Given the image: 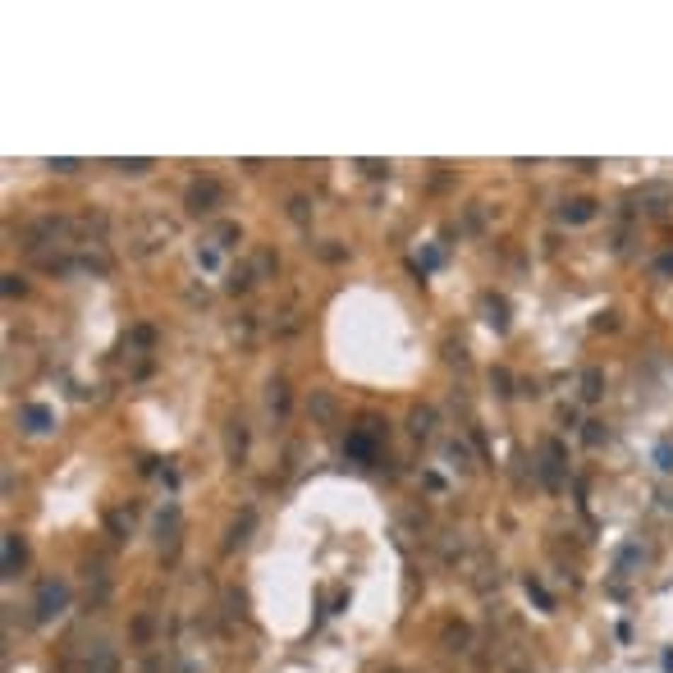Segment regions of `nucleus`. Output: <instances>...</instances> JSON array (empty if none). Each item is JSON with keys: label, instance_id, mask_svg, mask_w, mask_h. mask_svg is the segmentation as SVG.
Here are the masks:
<instances>
[{"label": "nucleus", "instance_id": "obj_6", "mask_svg": "<svg viewBox=\"0 0 673 673\" xmlns=\"http://www.w3.org/2000/svg\"><path fill=\"white\" fill-rule=\"evenodd\" d=\"M600 385H604V380H600L596 367H591V372L582 376V398H600Z\"/></svg>", "mask_w": 673, "mask_h": 673}, {"label": "nucleus", "instance_id": "obj_10", "mask_svg": "<svg viewBox=\"0 0 673 673\" xmlns=\"http://www.w3.org/2000/svg\"><path fill=\"white\" fill-rule=\"evenodd\" d=\"M5 294H23V280H18V275H5Z\"/></svg>", "mask_w": 673, "mask_h": 673}, {"label": "nucleus", "instance_id": "obj_5", "mask_svg": "<svg viewBox=\"0 0 673 673\" xmlns=\"http://www.w3.org/2000/svg\"><path fill=\"white\" fill-rule=\"evenodd\" d=\"M596 216V207L591 202H573V207H563V220H573V224H582V220H591Z\"/></svg>", "mask_w": 673, "mask_h": 673}, {"label": "nucleus", "instance_id": "obj_9", "mask_svg": "<svg viewBox=\"0 0 673 673\" xmlns=\"http://www.w3.org/2000/svg\"><path fill=\"white\" fill-rule=\"evenodd\" d=\"M655 458H660V467L669 472V467H673V444H660V454H655Z\"/></svg>", "mask_w": 673, "mask_h": 673}, {"label": "nucleus", "instance_id": "obj_4", "mask_svg": "<svg viewBox=\"0 0 673 673\" xmlns=\"http://www.w3.org/2000/svg\"><path fill=\"white\" fill-rule=\"evenodd\" d=\"M23 422L33 426V431H46V426H51V413H46V408H37V403H33V408H23Z\"/></svg>", "mask_w": 673, "mask_h": 673}, {"label": "nucleus", "instance_id": "obj_3", "mask_svg": "<svg viewBox=\"0 0 673 673\" xmlns=\"http://www.w3.org/2000/svg\"><path fill=\"white\" fill-rule=\"evenodd\" d=\"M18 563H23V545H18V536H5V577H14Z\"/></svg>", "mask_w": 673, "mask_h": 673}, {"label": "nucleus", "instance_id": "obj_7", "mask_svg": "<svg viewBox=\"0 0 673 673\" xmlns=\"http://www.w3.org/2000/svg\"><path fill=\"white\" fill-rule=\"evenodd\" d=\"M87 673H115V655L110 650H96V660L87 665Z\"/></svg>", "mask_w": 673, "mask_h": 673}, {"label": "nucleus", "instance_id": "obj_1", "mask_svg": "<svg viewBox=\"0 0 673 673\" xmlns=\"http://www.w3.org/2000/svg\"><path fill=\"white\" fill-rule=\"evenodd\" d=\"M69 604V591H64V582H46L42 591H37V604H33V614H37V623H46V619H55V614Z\"/></svg>", "mask_w": 673, "mask_h": 673}, {"label": "nucleus", "instance_id": "obj_8", "mask_svg": "<svg viewBox=\"0 0 673 673\" xmlns=\"http://www.w3.org/2000/svg\"><path fill=\"white\" fill-rule=\"evenodd\" d=\"M120 170H129V174H142V170H151V161H115Z\"/></svg>", "mask_w": 673, "mask_h": 673}, {"label": "nucleus", "instance_id": "obj_2", "mask_svg": "<svg viewBox=\"0 0 673 673\" xmlns=\"http://www.w3.org/2000/svg\"><path fill=\"white\" fill-rule=\"evenodd\" d=\"M211 202H220V183H211V179L197 183V188L188 192V207L192 211H211Z\"/></svg>", "mask_w": 673, "mask_h": 673}]
</instances>
